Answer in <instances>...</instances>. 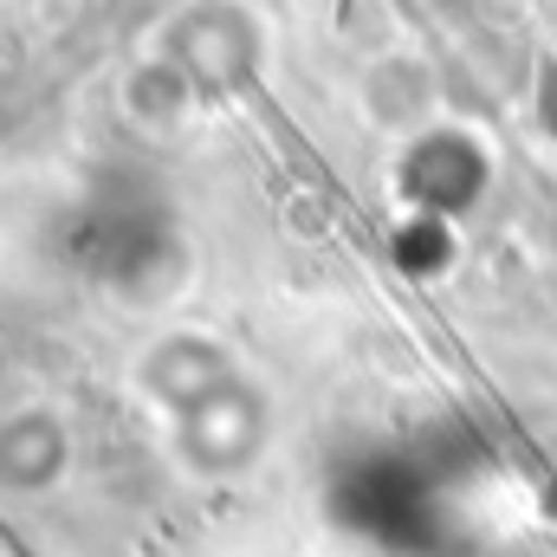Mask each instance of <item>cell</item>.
I'll use <instances>...</instances> for the list:
<instances>
[{
  "label": "cell",
  "mask_w": 557,
  "mask_h": 557,
  "mask_svg": "<svg viewBox=\"0 0 557 557\" xmlns=\"http://www.w3.org/2000/svg\"><path fill=\"white\" fill-rule=\"evenodd\" d=\"M72 473V421L52 403H26L0 416V493L7 499H46Z\"/></svg>",
  "instance_id": "2"
},
{
  "label": "cell",
  "mask_w": 557,
  "mask_h": 557,
  "mask_svg": "<svg viewBox=\"0 0 557 557\" xmlns=\"http://www.w3.org/2000/svg\"><path fill=\"white\" fill-rule=\"evenodd\" d=\"M162 421H169V454L201 480L247 473L267 454V403H260V389L247 376L221 383L214 396H201L182 416H162Z\"/></svg>",
  "instance_id": "1"
}]
</instances>
